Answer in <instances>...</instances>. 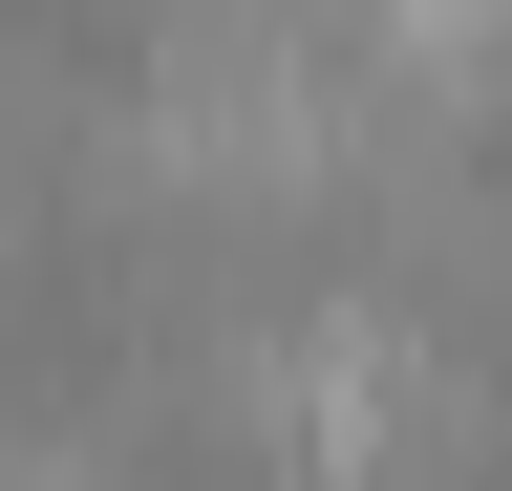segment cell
I'll return each mask as SVG.
<instances>
[{"label": "cell", "instance_id": "1", "mask_svg": "<svg viewBox=\"0 0 512 491\" xmlns=\"http://www.w3.org/2000/svg\"><path fill=\"white\" fill-rule=\"evenodd\" d=\"M363 43H384V65H427L448 107L512 86V0H363Z\"/></svg>", "mask_w": 512, "mask_h": 491}]
</instances>
